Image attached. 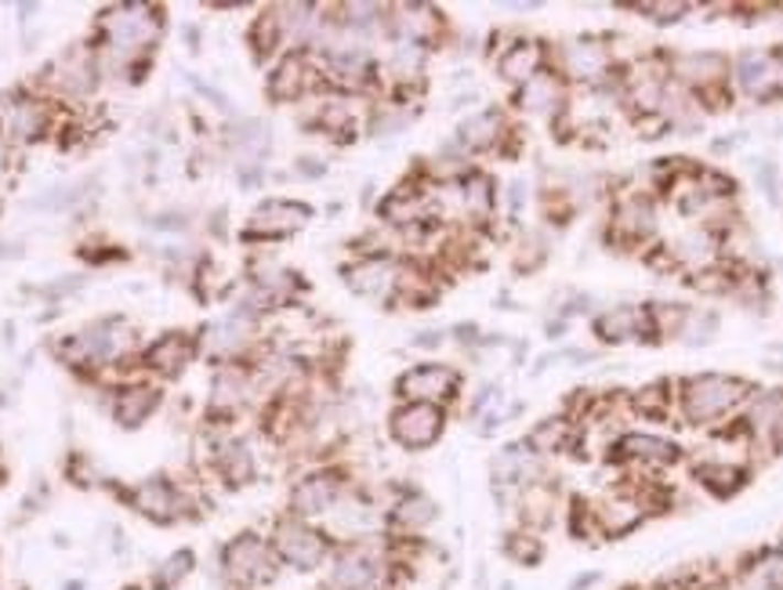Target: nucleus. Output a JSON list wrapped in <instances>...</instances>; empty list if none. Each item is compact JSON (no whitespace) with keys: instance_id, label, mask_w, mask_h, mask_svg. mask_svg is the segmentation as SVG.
<instances>
[{"instance_id":"obj_1","label":"nucleus","mask_w":783,"mask_h":590,"mask_svg":"<svg viewBox=\"0 0 783 590\" xmlns=\"http://www.w3.org/2000/svg\"><path fill=\"white\" fill-rule=\"evenodd\" d=\"M751 398V384L729 373H693L675 387V406L689 428H707L715 420H726L732 409H740Z\"/></svg>"},{"instance_id":"obj_2","label":"nucleus","mask_w":783,"mask_h":590,"mask_svg":"<svg viewBox=\"0 0 783 590\" xmlns=\"http://www.w3.org/2000/svg\"><path fill=\"white\" fill-rule=\"evenodd\" d=\"M221 572L240 590H261L280 576V558L269 539L258 533H240L221 550Z\"/></svg>"},{"instance_id":"obj_3","label":"nucleus","mask_w":783,"mask_h":590,"mask_svg":"<svg viewBox=\"0 0 783 590\" xmlns=\"http://www.w3.org/2000/svg\"><path fill=\"white\" fill-rule=\"evenodd\" d=\"M384 583H389V561L370 544V536L341 544L330 555L327 590H384Z\"/></svg>"},{"instance_id":"obj_4","label":"nucleus","mask_w":783,"mask_h":590,"mask_svg":"<svg viewBox=\"0 0 783 590\" xmlns=\"http://www.w3.org/2000/svg\"><path fill=\"white\" fill-rule=\"evenodd\" d=\"M272 550H276L280 565H287L294 572H316L319 565L330 561V536L319 533L313 522H302L287 514V518H280L272 525Z\"/></svg>"},{"instance_id":"obj_5","label":"nucleus","mask_w":783,"mask_h":590,"mask_svg":"<svg viewBox=\"0 0 783 590\" xmlns=\"http://www.w3.org/2000/svg\"><path fill=\"white\" fill-rule=\"evenodd\" d=\"M661 232V210H656V199L650 193H620L613 210H609V243L639 250L650 247Z\"/></svg>"},{"instance_id":"obj_6","label":"nucleus","mask_w":783,"mask_h":590,"mask_svg":"<svg viewBox=\"0 0 783 590\" xmlns=\"http://www.w3.org/2000/svg\"><path fill=\"white\" fill-rule=\"evenodd\" d=\"M667 69H671V80L686 87L704 106V98H711V91H718V87L729 80L732 62L722 52H675L667 55Z\"/></svg>"},{"instance_id":"obj_7","label":"nucleus","mask_w":783,"mask_h":590,"mask_svg":"<svg viewBox=\"0 0 783 590\" xmlns=\"http://www.w3.org/2000/svg\"><path fill=\"white\" fill-rule=\"evenodd\" d=\"M156 33H160V22L145 4H120L106 15L109 52L120 62L145 52V47L156 41Z\"/></svg>"},{"instance_id":"obj_8","label":"nucleus","mask_w":783,"mask_h":590,"mask_svg":"<svg viewBox=\"0 0 783 590\" xmlns=\"http://www.w3.org/2000/svg\"><path fill=\"white\" fill-rule=\"evenodd\" d=\"M617 73L613 47L599 36H577L563 47V80L584 87H606Z\"/></svg>"},{"instance_id":"obj_9","label":"nucleus","mask_w":783,"mask_h":590,"mask_svg":"<svg viewBox=\"0 0 783 590\" xmlns=\"http://www.w3.org/2000/svg\"><path fill=\"white\" fill-rule=\"evenodd\" d=\"M457 387H461V373L446 362H421V367H410L400 381H395V395L403 403H428L443 406L457 398Z\"/></svg>"},{"instance_id":"obj_10","label":"nucleus","mask_w":783,"mask_h":590,"mask_svg":"<svg viewBox=\"0 0 783 590\" xmlns=\"http://www.w3.org/2000/svg\"><path fill=\"white\" fill-rule=\"evenodd\" d=\"M446 428V413L443 406L428 403H403L389 417V431L403 449H428L439 442V435Z\"/></svg>"},{"instance_id":"obj_11","label":"nucleus","mask_w":783,"mask_h":590,"mask_svg":"<svg viewBox=\"0 0 783 590\" xmlns=\"http://www.w3.org/2000/svg\"><path fill=\"white\" fill-rule=\"evenodd\" d=\"M341 496H345V479L338 471H330V468L313 471L291 489V514L302 522L327 518V514L338 507Z\"/></svg>"},{"instance_id":"obj_12","label":"nucleus","mask_w":783,"mask_h":590,"mask_svg":"<svg viewBox=\"0 0 783 590\" xmlns=\"http://www.w3.org/2000/svg\"><path fill=\"white\" fill-rule=\"evenodd\" d=\"M128 345L131 337L120 323H95L87 326L84 334H73L69 341L58 348V356L69 362H109V359H120Z\"/></svg>"},{"instance_id":"obj_13","label":"nucleus","mask_w":783,"mask_h":590,"mask_svg":"<svg viewBox=\"0 0 783 590\" xmlns=\"http://www.w3.org/2000/svg\"><path fill=\"white\" fill-rule=\"evenodd\" d=\"M609 454H617V460L624 463H635V468H671L682 460V446L656 431H620Z\"/></svg>"},{"instance_id":"obj_14","label":"nucleus","mask_w":783,"mask_h":590,"mask_svg":"<svg viewBox=\"0 0 783 590\" xmlns=\"http://www.w3.org/2000/svg\"><path fill=\"white\" fill-rule=\"evenodd\" d=\"M591 330H595V337H599L602 345L656 341L650 308H645V305H617V308H606L602 316H595Z\"/></svg>"},{"instance_id":"obj_15","label":"nucleus","mask_w":783,"mask_h":590,"mask_svg":"<svg viewBox=\"0 0 783 590\" xmlns=\"http://www.w3.org/2000/svg\"><path fill=\"white\" fill-rule=\"evenodd\" d=\"M313 221V207L294 204V199H265L254 215H251V232L247 236H261V240H280V236H291L297 229Z\"/></svg>"},{"instance_id":"obj_16","label":"nucleus","mask_w":783,"mask_h":590,"mask_svg":"<svg viewBox=\"0 0 783 590\" xmlns=\"http://www.w3.org/2000/svg\"><path fill=\"white\" fill-rule=\"evenodd\" d=\"M345 283H348V291H356L363 297H389L400 291V265L384 254H370V258L345 269Z\"/></svg>"},{"instance_id":"obj_17","label":"nucleus","mask_w":783,"mask_h":590,"mask_svg":"<svg viewBox=\"0 0 783 590\" xmlns=\"http://www.w3.org/2000/svg\"><path fill=\"white\" fill-rule=\"evenodd\" d=\"M515 106L522 112H530V117H555V112L566 106V80H563V73L541 69L537 77L526 80L515 91Z\"/></svg>"},{"instance_id":"obj_18","label":"nucleus","mask_w":783,"mask_h":590,"mask_svg":"<svg viewBox=\"0 0 783 590\" xmlns=\"http://www.w3.org/2000/svg\"><path fill=\"white\" fill-rule=\"evenodd\" d=\"M490 474L501 489H526L541 479V457H533L526 442H512L493 457Z\"/></svg>"},{"instance_id":"obj_19","label":"nucleus","mask_w":783,"mask_h":590,"mask_svg":"<svg viewBox=\"0 0 783 590\" xmlns=\"http://www.w3.org/2000/svg\"><path fill=\"white\" fill-rule=\"evenodd\" d=\"M308 87H316V69L308 66V58L302 52L283 55V62L269 77V95L276 98V102H297L302 95H308Z\"/></svg>"},{"instance_id":"obj_20","label":"nucleus","mask_w":783,"mask_h":590,"mask_svg":"<svg viewBox=\"0 0 783 590\" xmlns=\"http://www.w3.org/2000/svg\"><path fill=\"white\" fill-rule=\"evenodd\" d=\"M544 58H548L544 44H537V41H515L512 47H504L501 58H497V73H501V80L522 87L526 80L537 77L541 69H548V66H544Z\"/></svg>"},{"instance_id":"obj_21","label":"nucleus","mask_w":783,"mask_h":590,"mask_svg":"<svg viewBox=\"0 0 783 590\" xmlns=\"http://www.w3.org/2000/svg\"><path fill=\"white\" fill-rule=\"evenodd\" d=\"M732 77H737V87L751 98H765L776 87V62L765 52H743L732 66Z\"/></svg>"},{"instance_id":"obj_22","label":"nucleus","mask_w":783,"mask_h":590,"mask_svg":"<svg viewBox=\"0 0 783 590\" xmlns=\"http://www.w3.org/2000/svg\"><path fill=\"white\" fill-rule=\"evenodd\" d=\"M504 134V117L501 109H479L471 112L468 120L457 123V145L468 149V153H482V149H493Z\"/></svg>"},{"instance_id":"obj_23","label":"nucleus","mask_w":783,"mask_h":590,"mask_svg":"<svg viewBox=\"0 0 783 590\" xmlns=\"http://www.w3.org/2000/svg\"><path fill=\"white\" fill-rule=\"evenodd\" d=\"M435 514H439V511H435V500L425 496V493H417V489H410V493H403V496L392 504L389 522H392L400 533L414 536V533H421V529H428V525L435 522Z\"/></svg>"},{"instance_id":"obj_24","label":"nucleus","mask_w":783,"mask_h":590,"mask_svg":"<svg viewBox=\"0 0 783 590\" xmlns=\"http://www.w3.org/2000/svg\"><path fill=\"white\" fill-rule=\"evenodd\" d=\"M247 398H251V376L236 367H226L215 376V384H210V409L226 413V417L240 409Z\"/></svg>"},{"instance_id":"obj_25","label":"nucleus","mask_w":783,"mask_h":590,"mask_svg":"<svg viewBox=\"0 0 783 590\" xmlns=\"http://www.w3.org/2000/svg\"><path fill=\"white\" fill-rule=\"evenodd\" d=\"M193 359V341L182 334L160 337V341L145 351V367L160 373H182V367H189Z\"/></svg>"},{"instance_id":"obj_26","label":"nucleus","mask_w":783,"mask_h":590,"mask_svg":"<svg viewBox=\"0 0 783 590\" xmlns=\"http://www.w3.org/2000/svg\"><path fill=\"white\" fill-rule=\"evenodd\" d=\"M522 442L530 446L533 457H552V454H563V449L574 442V424L566 417H552V420H541Z\"/></svg>"},{"instance_id":"obj_27","label":"nucleus","mask_w":783,"mask_h":590,"mask_svg":"<svg viewBox=\"0 0 783 590\" xmlns=\"http://www.w3.org/2000/svg\"><path fill=\"white\" fill-rule=\"evenodd\" d=\"M247 337H251V319L240 316V312H232V316L218 319L207 330V351H215V356H232V351H240L247 345Z\"/></svg>"},{"instance_id":"obj_28","label":"nucleus","mask_w":783,"mask_h":590,"mask_svg":"<svg viewBox=\"0 0 783 590\" xmlns=\"http://www.w3.org/2000/svg\"><path fill=\"white\" fill-rule=\"evenodd\" d=\"M134 504H139V511L149 514V518L171 522L174 511L182 507V500H178V493H174V489L164 479H153V482L139 485V493H134Z\"/></svg>"},{"instance_id":"obj_29","label":"nucleus","mask_w":783,"mask_h":590,"mask_svg":"<svg viewBox=\"0 0 783 590\" xmlns=\"http://www.w3.org/2000/svg\"><path fill=\"white\" fill-rule=\"evenodd\" d=\"M519 507H522V522L541 529V525L552 522V511H555V485H548L544 479H537L533 485L519 489Z\"/></svg>"},{"instance_id":"obj_30","label":"nucleus","mask_w":783,"mask_h":590,"mask_svg":"<svg viewBox=\"0 0 783 590\" xmlns=\"http://www.w3.org/2000/svg\"><path fill=\"white\" fill-rule=\"evenodd\" d=\"M457 196H461V210L468 218H490L493 210V182L487 174L468 171L461 182H457Z\"/></svg>"},{"instance_id":"obj_31","label":"nucleus","mask_w":783,"mask_h":590,"mask_svg":"<svg viewBox=\"0 0 783 590\" xmlns=\"http://www.w3.org/2000/svg\"><path fill=\"white\" fill-rule=\"evenodd\" d=\"M718 326H722V319H718L715 308H686V319H682L675 341L686 348H704L718 337Z\"/></svg>"},{"instance_id":"obj_32","label":"nucleus","mask_w":783,"mask_h":590,"mask_svg":"<svg viewBox=\"0 0 783 590\" xmlns=\"http://www.w3.org/2000/svg\"><path fill=\"white\" fill-rule=\"evenodd\" d=\"M156 403H160V395L153 392V387H128V392L117 395L113 413H117V420L123 424V428H139L149 413L156 409Z\"/></svg>"},{"instance_id":"obj_33","label":"nucleus","mask_w":783,"mask_h":590,"mask_svg":"<svg viewBox=\"0 0 783 590\" xmlns=\"http://www.w3.org/2000/svg\"><path fill=\"white\" fill-rule=\"evenodd\" d=\"M218 468L221 474L232 482V485H247L254 479V454H251V446L240 442V438H232V442H226L218 449Z\"/></svg>"},{"instance_id":"obj_34","label":"nucleus","mask_w":783,"mask_h":590,"mask_svg":"<svg viewBox=\"0 0 783 590\" xmlns=\"http://www.w3.org/2000/svg\"><path fill=\"white\" fill-rule=\"evenodd\" d=\"M395 30H400V36L406 44H421L425 47L428 44V36L435 33V26H439V22H435V11L432 8H425V4H406V8H400L395 11Z\"/></svg>"},{"instance_id":"obj_35","label":"nucleus","mask_w":783,"mask_h":590,"mask_svg":"<svg viewBox=\"0 0 783 590\" xmlns=\"http://www.w3.org/2000/svg\"><path fill=\"white\" fill-rule=\"evenodd\" d=\"M783 409V392H762L751 398V409H748V431L751 435H773V424Z\"/></svg>"},{"instance_id":"obj_36","label":"nucleus","mask_w":783,"mask_h":590,"mask_svg":"<svg viewBox=\"0 0 783 590\" xmlns=\"http://www.w3.org/2000/svg\"><path fill=\"white\" fill-rule=\"evenodd\" d=\"M232 145H236V153H240L243 163H254V160L265 156V149H269V128L261 120H247V123L236 128Z\"/></svg>"},{"instance_id":"obj_37","label":"nucleus","mask_w":783,"mask_h":590,"mask_svg":"<svg viewBox=\"0 0 783 590\" xmlns=\"http://www.w3.org/2000/svg\"><path fill=\"white\" fill-rule=\"evenodd\" d=\"M47 128V109L36 106V102H19L11 109V134L19 138V142H33V138H41Z\"/></svg>"},{"instance_id":"obj_38","label":"nucleus","mask_w":783,"mask_h":590,"mask_svg":"<svg viewBox=\"0 0 783 590\" xmlns=\"http://www.w3.org/2000/svg\"><path fill=\"white\" fill-rule=\"evenodd\" d=\"M675 387H671L667 381H653V384H645L642 392H635V398H631V406H635L642 417H667V409L671 403H675Z\"/></svg>"},{"instance_id":"obj_39","label":"nucleus","mask_w":783,"mask_h":590,"mask_svg":"<svg viewBox=\"0 0 783 590\" xmlns=\"http://www.w3.org/2000/svg\"><path fill=\"white\" fill-rule=\"evenodd\" d=\"M55 73H58L55 84L62 87V91H69V95H87L95 87V73H91L87 62H80V55H69Z\"/></svg>"},{"instance_id":"obj_40","label":"nucleus","mask_w":783,"mask_h":590,"mask_svg":"<svg viewBox=\"0 0 783 590\" xmlns=\"http://www.w3.org/2000/svg\"><path fill=\"white\" fill-rule=\"evenodd\" d=\"M696 479H700L707 489H715L718 496H726V493H732V489H740L743 474L718 460V463H700V468H696Z\"/></svg>"},{"instance_id":"obj_41","label":"nucleus","mask_w":783,"mask_h":590,"mask_svg":"<svg viewBox=\"0 0 783 590\" xmlns=\"http://www.w3.org/2000/svg\"><path fill=\"white\" fill-rule=\"evenodd\" d=\"M635 11L650 22H656V26H675V22L686 19L693 8L682 4V0H645V4H635Z\"/></svg>"},{"instance_id":"obj_42","label":"nucleus","mask_w":783,"mask_h":590,"mask_svg":"<svg viewBox=\"0 0 783 590\" xmlns=\"http://www.w3.org/2000/svg\"><path fill=\"white\" fill-rule=\"evenodd\" d=\"M193 565H196V558L189 555V550H174V555L160 565V572H156V587L160 590H171V587H178L185 576L193 572Z\"/></svg>"},{"instance_id":"obj_43","label":"nucleus","mask_w":783,"mask_h":590,"mask_svg":"<svg viewBox=\"0 0 783 590\" xmlns=\"http://www.w3.org/2000/svg\"><path fill=\"white\" fill-rule=\"evenodd\" d=\"M251 44L258 47V55H269L272 47L283 44V30H280V19L276 11H269V15H261L251 30Z\"/></svg>"},{"instance_id":"obj_44","label":"nucleus","mask_w":783,"mask_h":590,"mask_svg":"<svg viewBox=\"0 0 783 590\" xmlns=\"http://www.w3.org/2000/svg\"><path fill=\"white\" fill-rule=\"evenodd\" d=\"M421 62H425V47H421V44H406V41L395 44L392 69L400 73V77H414V73L421 69Z\"/></svg>"},{"instance_id":"obj_45","label":"nucleus","mask_w":783,"mask_h":590,"mask_svg":"<svg viewBox=\"0 0 783 590\" xmlns=\"http://www.w3.org/2000/svg\"><path fill=\"white\" fill-rule=\"evenodd\" d=\"M508 555H512L515 561H522V565H537L544 558V547L533 533H519V536L508 539Z\"/></svg>"},{"instance_id":"obj_46","label":"nucleus","mask_w":783,"mask_h":590,"mask_svg":"<svg viewBox=\"0 0 783 590\" xmlns=\"http://www.w3.org/2000/svg\"><path fill=\"white\" fill-rule=\"evenodd\" d=\"M754 174H758V182H762V188H765V196L773 199V204H780V178H776V167L769 160H762L754 167Z\"/></svg>"},{"instance_id":"obj_47","label":"nucleus","mask_w":783,"mask_h":590,"mask_svg":"<svg viewBox=\"0 0 783 590\" xmlns=\"http://www.w3.org/2000/svg\"><path fill=\"white\" fill-rule=\"evenodd\" d=\"M297 163H302V167H297V171H302V174H305V178H319V174H323V171H327V167H323V163H319V160H308V156H305V160H297Z\"/></svg>"},{"instance_id":"obj_48","label":"nucleus","mask_w":783,"mask_h":590,"mask_svg":"<svg viewBox=\"0 0 783 590\" xmlns=\"http://www.w3.org/2000/svg\"><path fill=\"white\" fill-rule=\"evenodd\" d=\"M602 580V576L599 572H588V576H577V580L574 583H569V590H591L595 583H599Z\"/></svg>"},{"instance_id":"obj_49","label":"nucleus","mask_w":783,"mask_h":590,"mask_svg":"<svg viewBox=\"0 0 783 590\" xmlns=\"http://www.w3.org/2000/svg\"><path fill=\"white\" fill-rule=\"evenodd\" d=\"M769 438H773V442L783 449V409H780V417H776V424H773V435H769Z\"/></svg>"},{"instance_id":"obj_50","label":"nucleus","mask_w":783,"mask_h":590,"mask_svg":"<svg viewBox=\"0 0 783 590\" xmlns=\"http://www.w3.org/2000/svg\"><path fill=\"white\" fill-rule=\"evenodd\" d=\"M414 345H417V348H435V345H439V334H421Z\"/></svg>"},{"instance_id":"obj_51","label":"nucleus","mask_w":783,"mask_h":590,"mask_svg":"<svg viewBox=\"0 0 783 590\" xmlns=\"http://www.w3.org/2000/svg\"><path fill=\"white\" fill-rule=\"evenodd\" d=\"M776 561H780V565H783V544H780V555H776Z\"/></svg>"},{"instance_id":"obj_52","label":"nucleus","mask_w":783,"mask_h":590,"mask_svg":"<svg viewBox=\"0 0 783 590\" xmlns=\"http://www.w3.org/2000/svg\"><path fill=\"white\" fill-rule=\"evenodd\" d=\"M0 171H4V153H0Z\"/></svg>"}]
</instances>
